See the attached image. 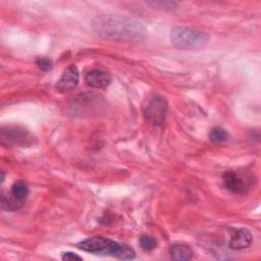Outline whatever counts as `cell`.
<instances>
[{"mask_svg":"<svg viewBox=\"0 0 261 261\" xmlns=\"http://www.w3.org/2000/svg\"><path fill=\"white\" fill-rule=\"evenodd\" d=\"M76 247L95 255L112 256L121 260H130L136 257L135 251L129 246L100 236L85 239L79 242Z\"/></svg>","mask_w":261,"mask_h":261,"instance_id":"2","label":"cell"},{"mask_svg":"<svg viewBox=\"0 0 261 261\" xmlns=\"http://www.w3.org/2000/svg\"><path fill=\"white\" fill-rule=\"evenodd\" d=\"M253 243L252 233L244 227L234 228L231 230V237L228 246L232 250H243L249 248Z\"/></svg>","mask_w":261,"mask_h":261,"instance_id":"8","label":"cell"},{"mask_svg":"<svg viewBox=\"0 0 261 261\" xmlns=\"http://www.w3.org/2000/svg\"><path fill=\"white\" fill-rule=\"evenodd\" d=\"M167 101L161 96L150 98L143 107V113L147 121L153 125L160 126L164 123L167 113Z\"/></svg>","mask_w":261,"mask_h":261,"instance_id":"4","label":"cell"},{"mask_svg":"<svg viewBox=\"0 0 261 261\" xmlns=\"http://www.w3.org/2000/svg\"><path fill=\"white\" fill-rule=\"evenodd\" d=\"M147 4L151 5L152 7L160 8L164 10H170L177 6V3L173 1H152V2H147Z\"/></svg>","mask_w":261,"mask_h":261,"instance_id":"14","label":"cell"},{"mask_svg":"<svg viewBox=\"0 0 261 261\" xmlns=\"http://www.w3.org/2000/svg\"><path fill=\"white\" fill-rule=\"evenodd\" d=\"M253 176L236 170H227L223 174L224 187L233 194H246L253 186Z\"/></svg>","mask_w":261,"mask_h":261,"instance_id":"6","label":"cell"},{"mask_svg":"<svg viewBox=\"0 0 261 261\" xmlns=\"http://www.w3.org/2000/svg\"><path fill=\"white\" fill-rule=\"evenodd\" d=\"M169 38L171 43L181 50H201L209 40L206 33L187 27L173 28L170 31Z\"/></svg>","mask_w":261,"mask_h":261,"instance_id":"3","label":"cell"},{"mask_svg":"<svg viewBox=\"0 0 261 261\" xmlns=\"http://www.w3.org/2000/svg\"><path fill=\"white\" fill-rule=\"evenodd\" d=\"M92 27L101 38L115 42H137L147 36V30L141 22L121 15H99Z\"/></svg>","mask_w":261,"mask_h":261,"instance_id":"1","label":"cell"},{"mask_svg":"<svg viewBox=\"0 0 261 261\" xmlns=\"http://www.w3.org/2000/svg\"><path fill=\"white\" fill-rule=\"evenodd\" d=\"M62 260H83V258L72 252H64L61 256Z\"/></svg>","mask_w":261,"mask_h":261,"instance_id":"16","label":"cell"},{"mask_svg":"<svg viewBox=\"0 0 261 261\" xmlns=\"http://www.w3.org/2000/svg\"><path fill=\"white\" fill-rule=\"evenodd\" d=\"M36 64L43 71H48L52 68V61L46 57H38L36 59Z\"/></svg>","mask_w":261,"mask_h":261,"instance_id":"15","label":"cell"},{"mask_svg":"<svg viewBox=\"0 0 261 261\" xmlns=\"http://www.w3.org/2000/svg\"><path fill=\"white\" fill-rule=\"evenodd\" d=\"M85 81L88 86L95 89H103L106 88L111 81L110 74L99 68H94L89 70L85 75Z\"/></svg>","mask_w":261,"mask_h":261,"instance_id":"10","label":"cell"},{"mask_svg":"<svg viewBox=\"0 0 261 261\" xmlns=\"http://www.w3.org/2000/svg\"><path fill=\"white\" fill-rule=\"evenodd\" d=\"M169 254L171 259L175 261H187L192 259L193 250L185 244H173L169 248Z\"/></svg>","mask_w":261,"mask_h":261,"instance_id":"11","label":"cell"},{"mask_svg":"<svg viewBox=\"0 0 261 261\" xmlns=\"http://www.w3.org/2000/svg\"><path fill=\"white\" fill-rule=\"evenodd\" d=\"M1 143L4 146H29L33 143V136L21 126L7 125L1 128Z\"/></svg>","mask_w":261,"mask_h":261,"instance_id":"5","label":"cell"},{"mask_svg":"<svg viewBox=\"0 0 261 261\" xmlns=\"http://www.w3.org/2000/svg\"><path fill=\"white\" fill-rule=\"evenodd\" d=\"M209 139L214 143H223L229 139V135L224 128L220 126H215L210 130Z\"/></svg>","mask_w":261,"mask_h":261,"instance_id":"12","label":"cell"},{"mask_svg":"<svg viewBox=\"0 0 261 261\" xmlns=\"http://www.w3.org/2000/svg\"><path fill=\"white\" fill-rule=\"evenodd\" d=\"M79 83V70L75 65H69L57 81L56 89L59 92H68L73 90Z\"/></svg>","mask_w":261,"mask_h":261,"instance_id":"9","label":"cell"},{"mask_svg":"<svg viewBox=\"0 0 261 261\" xmlns=\"http://www.w3.org/2000/svg\"><path fill=\"white\" fill-rule=\"evenodd\" d=\"M29 195V187L23 180L15 181L10 189L8 196L2 195L1 206L7 211H16L23 205Z\"/></svg>","mask_w":261,"mask_h":261,"instance_id":"7","label":"cell"},{"mask_svg":"<svg viewBox=\"0 0 261 261\" xmlns=\"http://www.w3.org/2000/svg\"><path fill=\"white\" fill-rule=\"evenodd\" d=\"M140 245L145 251H152L157 247V241L150 236H142L140 238Z\"/></svg>","mask_w":261,"mask_h":261,"instance_id":"13","label":"cell"}]
</instances>
